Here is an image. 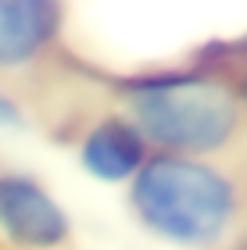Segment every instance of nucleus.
Listing matches in <instances>:
<instances>
[{
  "mask_svg": "<svg viewBox=\"0 0 247 250\" xmlns=\"http://www.w3.org/2000/svg\"><path fill=\"white\" fill-rule=\"evenodd\" d=\"M140 218L179 243H211L233 214V186L219 172L183 157L147 165L133 189Z\"/></svg>",
  "mask_w": 247,
  "mask_h": 250,
  "instance_id": "1",
  "label": "nucleus"
},
{
  "mask_svg": "<svg viewBox=\"0 0 247 250\" xmlns=\"http://www.w3.org/2000/svg\"><path fill=\"white\" fill-rule=\"evenodd\" d=\"M140 129L172 150H215L237 129V100L215 79H165L133 93Z\"/></svg>",
  "mask_w": 247,
  "mask_h": 250,
  "instance_id": "2",
  "label": "nucleus"
},
{
  "mask_svg": "<svg viewBox=\"0 0 247 250\" xmlns=\"http://www.w3.org/2000/svg\"><path fill=\"white\" fill-rule=\"evenodd\" d=\"M0 225L29 247H50L68 229L61 208L29 179H0Z\"/></svg>",
  "mask_w": 247,
  "mask_h": 250,
  "instance_id": "3",
  "label": "nucleus"
},
{
  "mask_svg": "<svg viewBox=\"0 0 247 250\" xmlns=\"http://www.w3.org/2000/svg\"><path fill=\"white\" fill-rule=\"evenodd\" d=\"M58 25V11L43 0H0V64L32 58Z\"/></svg>",
  "mask_w": 247,
  "mask_h": 250,
  "instance_id": "4",
  "label": "nucleus"
},
{
  "mask_svg": "<svg viewBox=\"0 0 247 250\" xmlns=\"http://www.w3.org/2000/svg\"><path fill=\"white\" fill-rule=\"evenodd\" d=\"M83 165L97 179H126L140 165V136L126 125L111 122L86 140L83 146Z\"/></svg>",
  "mask_w": 247,
  "mask_h": 250,
  "instance_id": "5",
  "label": "nucleus"
},
{
  "mask_svg": "<svg viewBox=\"0 0 247 250\" xmlns=\"http://www.w3.org/2000/svg\"><path fill=\"white\" fill-rule=\"evenodd\" d=\"M22 118H18V111H15V104H7L4 97H0V129L4 125H18Z\"/></svg>",
  "mask_w": 247,
  "mask_h": 250,
  "instance_id": "6",
  "label": "nucleus"
},
{
  "mask_svg": "<svg viewBox=\"0 0 247 250\" xmlns=\"http://www.w3.org/2000/svg\"><path fill=\"white\" fill-rule=\"evenodd\" d=\"M244 250H247V247H244Z\"/></svg>",
  "mask_w": 247,
  "mask_h": 250,
  "instance_id": "7",
  "label": "nucleus"
}]
</instances>
